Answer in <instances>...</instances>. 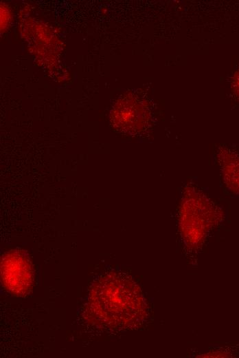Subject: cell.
I'll use <instances>...</instances> for the list:
<instances>
[{"label":"cell","instance_id":"6da1fadb","mask_svg":"<svg viewBox=\"0 0 239 358\" xmlns=\"http://www.w3.org/2000/svg\"><path fill=\"white\" fill-rule=\"evenodd\" d=\"M89 311L97 322L129 326L141 317L143 299L137 286L126 279L105 276L90 293Z\"/></svg>","mask_w":239,"mask_h":358},{"label":"cell","instance_id":"7a4b0ae2","mask_svg":"<svg viewBox=\"0 0 239 358\" xmlns=\"http://www.w3.org/2000/svg\"><path fill=\"white\" fill-rule=\"evenodd\" d=\"M1 277L3 285L11 293L21 296L30 292L33 285L34 271L25 253L12 250L3 255Z\"/></svg>","mask_w":239,"mask_h":358}]
</instances>
